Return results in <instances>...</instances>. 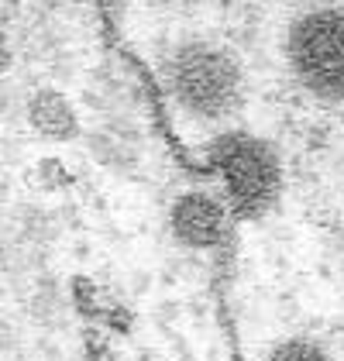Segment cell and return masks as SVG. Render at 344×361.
<instances>
[{
  "mask_svg": "<svg viewBox=\"0 0 344 361\" xmlns=\"http://www.w3.org/2000/svg\"><path fill=\"white\" fill-rule=\"evenodd\" d=\"M234 214L228 210V203L221 200V193H207V190H190V193L176 196L169 207V227L172 241L186 251H221L234 234Z\"/></svg>",
  "mask_w": 344,
  "mask_h": 361,
  "instance_id": "obj_4",
  "label": "cell"
},
{
  "mask_svg": "<svg viewBox=\"0 0 344 361\" xmlns=\"http://www.w3.org/2000/svg\"><path fill=\"white\" fill-rule=\"evenodd\" d=\"M293 4H303V7H307V4H314V0H293Z\"/></svg>",
  "mask_w": 344,
  "mask_h": 361,
  "instance_id": "obj_6",
  "label": "cell"
},
{
  "mask_svg": "<svg viewBox=\"0 0 344 361\" xmlns=\"http://www.w3.org/2000/svg\"><path fill=\"white\" fill-rule=\"evenodd\" d=\"M203 166L234 221H265L286 190L279 148L252 128H221L203 145Z\"/></svg>",
  "mask_w": 344,
  "mask_h": 361,
  "instance_id": "obj_2",
  "label": "cell"
},
{
  "mask_svg": "<svg viewBox=\"0 0 344 361\" xmlns=\"http://www.w3.org/2000/svg\"><path fill=\"white\" fill-rule=\"evenodd\" d=\"M286 66L293 80L317 100H344V14L303 7L286 28Z\"/></svg>",
  "mask_w": 344,
  "mask_h": 361,
  "instance_id": "obj_3",
  "label": "cell"
},
{
  "mask_svg": "<svg viewBox=\"0 0 344 361\" xmlns=\"http://www.w3.org/2000/svg\"><path fill=\"white\" fill-rule=\"evenodd\" d=\"M265 361H338V358H334L324 344H317V341L289 337V341H283V344H276Z\"/></svg>",
  "mask_w": 344,
  "mask_h": 361,
  "instance_id": "obj_5",
  "label": "cell"
},
{
  "mask_svg": "<svg viewBox=\"0 0 344 361\" xmlns=\"http://www.w3.org/2000/svg\"><path fill=\"white\" fill-rule=\"evenodd\" d=\"M172 107L197 124H228L245 104V69L224 45L207 38L176 42L159 62Z\"/></svg>",
  "mask_w": 344,
  "mask_h": 361,
  "instance_id": "obj_1",
  "label": "cell"
}]
</instances>
